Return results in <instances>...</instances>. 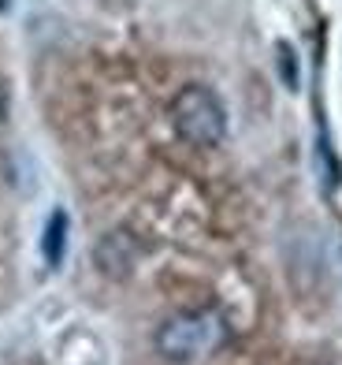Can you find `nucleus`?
<instances>
[{
  "label": "nucleus",
  "mask_w": 342,
  "mask_h": 365,
  "mask_svg": "<svg viewBox=\"0 0 342 365\" xmlns=\"http://www.w3.org/2000/svg\"><path fill=\"white\" fill-rule=\"evenodd\" d=\"M227 343H231V324L213 306L171 313L153 336L156 354L168 365H198L205 358H216Z\"/></svg>",
  "instance_id": "f257e3e1"
},
{
  "label": "nucleus",
  "mask_w": 342,
  "mask_h": 365,
  "mask_svg": "<svg viewBox=\"0 0 342 365\" xmlns=\"http://www.w3.org/2000/svg\"><path fill=\"white\" fill-rule=\"evenodd\" d=\"M171 127L193 149H216L227 138V108L216 97V90L190 82L171 101Z\"/></svg>",
  "instance_id": "f03ea898"
},
{
  "label": "nucleus",
  "mask_w": 342,
  "mask_h": 365,
  "mask_svg": "<svg viewBox=\"0 0 342 365\" xmlns=\"http://www.w3.org/2000/svg\"><path fill=\"white\" fill-rule=\"evenodd\" d=\"M63 246H68V212H53L45 224V242H41L45 261L53 264V269L63 261Z\"/></svg>",
  "instance_id": "7ed1b4c3"
},
{
  "label": "nucleus",
  "mask_w": 342,
  "mask_h": 365,
  "mask_svg": "<svg viewBox=\"0 0 342 365\" xmlns=\"http://www.w3.org/2000/svg\"><path fill=\"white\" fill-rule=\"evenodd\" d=\"M275 53H279V68H283V82L290 90H298V63H294V48H290L287 41L275 48Z\"/></svg>",
  "instance_id": "20e7f679"
},
{
  "label": "nucleus",
  "mask_w": 342,
  "mask_h": 365,
  "mask_svg": "<svg viewBox=\"0 0 342 365\" xmlns=\"http://www.w3.org/2000/svg\"><path fill=\"white\" fill-rule=\"evenodd\" d=\"M8 120V93H4V86H0V123Z\"/></svg>",
  "instance_id": "39448f33"
}]
</instances>
